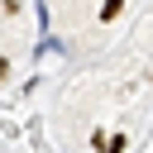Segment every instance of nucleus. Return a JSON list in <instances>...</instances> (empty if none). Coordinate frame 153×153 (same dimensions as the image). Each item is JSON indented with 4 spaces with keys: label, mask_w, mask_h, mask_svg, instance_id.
Masks as SVG:
<instances>
[{
    "label": "nucleus",
    "mask_w": 153,
    "mask_h": 153,
    "mask_svg": "<svg viewBox=\"0 0 153 153\" xmlns=\"http://www.w3.org/2000/svg\"><path fill=\"white\" fill-rule=\"evenodd\" d=\"M105 153H124V134H115V139H105Z\"/></svg>",
    "instance_id": "obj_2"
},
{
    "label": "nucleus",
    "mask_w": 153,
    "mask_h": 153,
    "mask_svg": "<svg viewBox=\"0 0 153 153\" xmlns=\"http://www.w3.org/2000/svg\"><path fill=\"white\" fill-rule=\"evenodd\" d=\"M120 10H124V0H105V5H100V24H110Z\"/></svg>",
    "instance_id": "obj_1"
},
{
    "label": "nucleus",
    "mask_w": 153,
    "mask_h": 153,
    "mask_svg": "<svg viewBox=\"0 0 153 153\" xmlns=\"http://www.w3.org/2000/svg\"><path fill=\"white\" fill-rule=\"evenodd\" d=\"M5 76H10V62H5V57H0V81H5Z\"/></svg>",
    "instance_id": "obj_3"
}]
</instances>
